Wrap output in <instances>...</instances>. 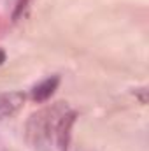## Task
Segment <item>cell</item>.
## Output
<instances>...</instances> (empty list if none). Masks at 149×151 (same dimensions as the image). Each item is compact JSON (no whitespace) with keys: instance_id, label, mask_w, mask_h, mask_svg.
<instances>
[{"instance_id":"cell-1","label":"cell","mask_w":149,"mask_h":151,"mask_svg":"<svg viewBox=\"0 0 149 151\" xmlns=\"http://www.w3.org/2000/svg\"><path fill=\"white\" fill-rule=\"evenodd\" d=\"M67 111H69L67 106H63V102H58L54 107L42 109L32 116V119L28 123V135L34 141L35 148H42V146L49 144L51 135L56 134V125H58L60 118Z\"/></svg>"},{"instance_id":"cell-2","label":"cell","mask_w":149,"mask_h":151,"mask_svg":"<svg viewBox=\"0 0 149 151\" xmlns=\"http://www.w3.org/2000/svg\"><path fill=\"white\" fill-rule=\"evenodd\" d=\"M25 102V95L21 91H7L0 95V119L9 118L16 113Z\"/></svg>"},{"instance_id":"cell-3","label":"cell","mask_w":149,"mask_h":151,"mask_svg":"<svg viewBox=\"0 0 149 151\" xmlns=\"http://www.w3.org/2000/svg\"><path fill=\"white\" fill-rule=\"evenodd\" d=\"M75 121V113L72 111H67L60 118L58 125H56V144L60 151H67V146H69V139H70V128H72V123Z\"/></svg>"},{"instance_id":"cell-4","label":"cell","mask_w":149,"mask_h":151,"mask_svg":"<svg viewBox=\"0 0 149 151\" xmlns=\"http://www.w3.org/2000/svg\"><path fill=\"white\" fill-rule=\"evenodd\" d=\"M58 84H60V77H58V76H53V77L44 79L42 83H39L37 86L34 88V91H32L34 100H37V102L47 100V99L54 93V90L58 88Z\"/></svg>"},{"instance_id":"cell-5","label":"cell","mask_w":149,"mask_h":151,"mask_svg":"<svg viewBox=\"0 0 149 151\" xmlns=\"http://www.w3.org/2000/svg\"><path fill=\"white\" fill-rule=\"evenodd\" d=\"M4 62H5V53H4V51L0 49V65H2Z\"/></svg>"}]
</instances>
